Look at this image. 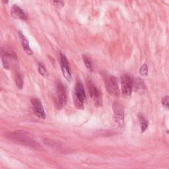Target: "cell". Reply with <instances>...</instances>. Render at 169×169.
<instances>
[{
	"instance_id": "1",
	"label": "cell",
	"mask_w": 169,
	"mask_h": 169,
	"mask_svg": "<svg viewBox=\"0 0 169 169\" xmlns=\"http://www.w3.org/2000/svg\"><path fill=\"white\" fill-rule=\"evenodd\" d=\"M6 136L8 139L15 143H19V144H22L25 146L33 147L35 149L40 147V145L34 141L33 137L27 131L19 130L11 133L9 132L6 134Z\"/></svg>"
},
{
	"instance_id": "2",
	"label": "cell",
	"mask_w": 169,
	"mask_h": 169,
	"mask_svg": "<svg viewBox=\"0 0 169 169\" xmlns=\"http://www.w3.org/2000/svg\"><path fill=\"white\" fill-rule=\"evenodd\" d=\"M2 60L3 68L7 70L17 69L19 68V60L16 54L11 51L2 49Z\"/></svg>"
},
{
	"instance_id": "3",
	"label": "cell",
	"mask_w": 169,
	"mask_h": 169,
	"mask_svg": "<svg viewBox=\"0 0 169 169\" xmlns=\"http://www.w3.org/2000/svg\"><path fill=\"white\" fill-rule=\"evenodd\" d=\"M102 78L105 82V87L109 93L111 95L118 96L120 95V90L117 79L115 77L105 73L102 74Z\"/></svg>"
},
{
	"instance_id": "4",
	"label": "cell",
	"mask_w": 169,
	"mask_h": 169,
	"mask_svg": "<svg viewBox=\"0 0 169 169\" xmlns=\"http://www.w3.org/2000/svg\"><path fill=\"white\" fill-rule=\"evenodd\" d=\"M85 99L86 95L83 85L81 81H78L75 85V95L73 96V102L77 108L79 109H83Z\"/></svg>"
},
{
	"instance_id": "5",
	"label": "cell",
	"mask_w": 169,
	"mask_h": 169,
	"mask_svg": "<svg viewBox=\"0 0 169 169\" xmlns=\"http://www.w3.org/2000/svg\"><path fill=\"white\" fill-rule=\"evenodd\" d=\"M121 84H122V93L125 97L130 96L131 94L134 81L132 78L128 75L125 74L121 77Z\"/></svg>"
},
{
	"instance_id": "6",
	"label": "cell",
	"mask_w": 169,
	"mask_h": 169,
	"mask_svg": "<svg viewBox=\"0 0 169 169\" xmlns=\"http://www.w3.org/2000/svg\"><path fill=\"white\" fill-rule=\"evenodd\" d=\"M87 88L89 91V93L90 95L91 98L93 100L96 106H101L102 105V99L100 93L99 89L96 88V87L94 83L90 79H88L87 81Z\"/></svg>"
},
{
	"instance_id": "7",
	"label": "cell",
	"mask_w": 169,
	"mask_h": 169,
	"mask_svg": "<svg viewBox=\"0 0 169 169\" xmlns=\"http://www.w3.org/2000/svg\"><path fill=\"white\" fill-rule=\"evenodd\" d=\"M56 95H57V106L59 109L61 108L65 105L67 102V94H66V91L65 87L60 81H58L56 85Z\"/></svg>"
},
{
	"instance_id": "8",
	"label": "cell",
	"mask_w": 169,
	"mask_h": 169,
	"mask_svg": "<svg viewBox=\"0 0 169 169\" xmlns=\"http://www.w3.org/2000/svg\"><path fill=\"white\" fill-rule=\"evenodd\" d=\"M113 110L116 122H117L120 126H122L124 125V107L118 102H114L113 104Z\"/></svg>"
},
{
	"instance_id": "9",
	"label": "cell",
	"mask_w": 169,
	"mask_h": 169,
	"mask_svg": "<svg viewBox=\"0 0 169 169\" xmlns=\"http://www.w3.org/2000/svg\"><path fill=\"white\" fill-rule=\"evenodd\" d=\"M60 61H61V68L62 71L63 75L68 81H71V74L69 61L64 54H60Z\"/></svg>"
},
{
	"instance_id": "10",
	"label": "cell",
	"mask_w": 169,
	"mask_h": 169,
	"mask_svg": "<svg viewBox=\"0 0 169 169\" xmlns=\"http://www.w3.org/2000/svg\"><path fill=\"white\" fill-rule=\"evenodd\" d=\"M31 103L35 115L40 118H45L46 114L42 105V102H40V100L38 99L33 98L31 99Z\"/></svg>"
},
{
	"instance_id": "11",
	"label": "cell",
	"mask_w": 169,
	"mask_h": 169,
	"mask_svg": "<svg viewBox=\"0 0 169 169\" xmlns=\"http://www.w3.org/2000/svg\"><path fill=\"white\" fill-rule=\"evenodd\" d=\"M11 15L15 19H20L23 20H27V15L23 11V10L20 9L19 6H16V5H14L12 7L11 10Z\"/></svg>"
},
{
	"instance_id": "12",
	"label": "cell",
	"mask_w": 169,
	"mask_h": 169,
	"mask_svg": "<svg viewBox=\"0 0 169 169\" xmlns=\"http://www.w3.org/2000/svg\"><path fill=\"white\" fill-rule=\"evenodd\" d=\"M18 35H19L20 41V43H21V44L23 46V48L24 50L25 51V52L29 55L33 54V50L30 49V48L29 47V43L28 39L25 37V36L21 32L19 31L18 33Z\"/></svg>"
},
{
	"instance_id": "13",
	"label": "cell",
	"mask_w": 169,
	"mask_h": 169,
	"mask_svg": "<svg viewBox=\"0 0 169 169\" xmlns=\"http://www.w3.org/2000/svg\"><path fill=\"white\" fill-rule=\"evenodd\" d=\"M134 85H135V89L137 92H141V93H143V91H146L147 88L145 84L144 83V82H143L140 78H138L136 80L135 83H134Z\"/></svg>"
},
{
	"instance_id": "14",
	"label": "cell",
	"mask_w": 169,
	"mask_h": 169,
	"mask_svg": "<svg viewBox=\"0 0 169 169\" xmlns=\"http://www.w3.org/2000/svg\"><path fill=\"white\" fill-rule=\"evenodd\" d=\"M15 83L17 86V87L19 89H22L23 87V76L21 73H15Z\"/></svg>"
},
{
	"instance_id": "15",
	"label": "cell",
	"mask_w": 169,
	"mask_h": 169,
	"mask_svg": "<svg viewBox=\"0 0 169 169\" xmlns=\"http://www.w3.org/2000/svg\"><path fill=\"white\" fill-rule=\"evenodd\" d=\"M139 120H140V126H141V131L143 133L147 128L148 125H149V123H148L147 120L143 116H140Z\"/></svg>"
},
{
	"instance_id": "16",
	"label": "cell",
	"mask_w": 169,
	"mask_h": 169,
	"mask_svg": "<svg viewBox=\"0 0 169 169\" xmlns=\"http://www.w3.org/2000/svg\"><path fill=\"white\" fill-rule=\"evenodd\" d=\"M83 61L86 66V68H87V69L90 71H92L93 70V64H92L91 60L87 57L86 56L83 55Z\"/></svg>"
},
{
	"instance_id": "17",
	"label": "cell",
	"mask_w": 169,
	"mask_h": 169,
	"mask_svg": "<svg viewBox=\"0 0 169 169\" xmlns=\"http://www.w3.org/2000/svg\"><path fill=\"white\" fill-rule=\"evenodd\" d=\"M38 71L40 74L43 76V77H47L48 73V71L47 70V68H46V67L44 66V65L41 63V62H39L38 64Z\"/></svg>"
},
{
	"instance_id": "18",
	"label": "cell",
	"mask_w": 169,
	"mask_h": 169,
	"mask_svg": "<svg viewBox=\"0 0 169 169\" xmlns=\"http://www.w3.org/2000/svg\"><path fill=\"white\" fill-rule=\"evenodd\" d=\"M140 73L143 76H147L148 74V68L146 64L143 65L140 69Z\"/></svg>"
},
{
	"instance_id": "19",
	"label": "cell",
	"mask_w": 169,
	"mask_h": 169,
	"mask_svg": "<svg viewBox=\"0 0 169 169\" xmlns=\"http://www.w3.org/2000/svg\"><path fill=\"white\" fill-rule=\"evenodd\" d=\"M162 104L166 109L169 110V96L164 97L162 100Z\"/></svg>"
},
{
	"instance_id": "20",
	"label": "cell",
	"mask_w": 169,
	"mask_h": 169,
	"mask_svg": "<svg viewBox=\"0 0 169 169\" xmlns=\"http://www.w3.org/2000/svg\"><path fill=\"white\" fill-rule=\"evenodd\" d=\"M53 3L54 5V6L58 8L62 7L64 6V2L63 1H54Z\"/></svg>"
},
{
	"instance_id": "21",
	"label": "cell",
	"mask_w": 169,
	"mask_h": 169,
	"mask_svg": "<svg viewBox=\"0 0 169 169\" xmlns=\"http://www.w3.org/2000/svg\"><path fill=\"white\" fill-rule=\"evenodd\" d=\"M168 133H169V130H168Z\"/></svg>"
}]
</instances>
